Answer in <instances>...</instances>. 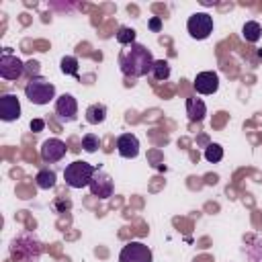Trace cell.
<instances>
[{"label": "cell", "mask_w": 262, "mask_h": 262, "mask_svg": "<svg viewBox=\"0 0 262 262\" xmlns=\"http://www.w3.org/2000/svg\"><path fill=\"white\" fill-rule=\"evenodd\" d=\"M154 61L156 59L151 51L141 43H133L119 53V68L127 78H141L149 74L154 68Z\"/></svg>", "instance_id": "obj_1"}, {"label": "cell", "mask_w": 262, "mask_h": 262, "mask_svg": "<svg viewBox=\"0 0 262 262\" xmlns=\"http://www.w3.org/2000/svg\"><path fill=\"white\" fill-rule=\"evenodd\" d=\"M41 252H43L41 242L33 235L14 237L10 244V256L14 262H37Z\"/></svg>", "instance_id": "obj_2"}, {"label": "cell", "mask_w": 262, "mask_h": 262, "mask_svg": "<svg viewBox=\"0 0 262 262\" xmlns=\"http://www.w3.org/2000/svg\"><path fill=\"white\" fill-rule=\"evenodd\" d=\"M96 170H98L96 166H92L88 162H82V160H76V162H72V164L66 166L63 180L72 188H84V186L90 184V180L96 174Z\"/></svg>", "instance_id": "obj_3"}, {"label": "cell", "mask_w": 262, "mask_h": 262, "mask_svg": "<svg viewBox=\"0 0 262 262\" xmlns=\"http://www.w3.org/2000/svg\"><path fill=\"white\" fill-rule=\"evenodd\" d=\"M25 96L33 102V104H49L53 98H55V86L53 82L41 78V76H35L27 82L25 86Z\"/></svg>", "instance_id": "obj_4"}, {"label": "cell", "mask_w": 262, "mask_h": 262, "mask_svg": "<svg viewBox=\"0 0 262 262\" xmlns=\"http://www.w3.org/2000/svg\"><path fill=\"white\" fill-rule=\"evenodd\" d=\"M186 29L192 39H207L213 33V16L209 12H194L188 16Z\"/></svg>", "instance_id": "obj_5"}, {"label": "cell", "mask_w": 262, "mask_h": 262, "mask_svg": "<svg viewBox=\"0 0 262 262\" xmlns=\"http://www.w3.org/2000/svg\"><path fill=\"white\" fill-rule=\"evenodd\" d=\"M151 250L143 242H129L119 254V262H151Z\"/></svg>", "instance_id": "obj_6"}, {"label": "cell", "mask_w": 262, "mask_h": 262, "mask_svg": "<svg viewBox=\"0 0 262 262\" xmlns=\"http://www.w3.org/2000/svg\"><path fill=\"white\" fill-rule=\"evenodd\" d=\"M23 74H25V63L12 53H2V57H0V76L8 82H14Z\"/></svg>", "instance_id": "obj_7"}, {"label": "cell", "mask_w": 262, "mask_h": 262, "mask_svg": "<svg viewBox=\"0 0 262 262\" xmlns=\"http://www.w3.org/2000/svg\"><path fill=\"white\" fill-rule=\"evenodd\" d=\"M88 188H90V192H92L94 196H98V199H108V196H113L115 184H113V178H111L106 172L96 170V174L92 176Z\"/></svg>", "instance_id": "obj_8"}, {"label": "cell", "mask_w": 262, "mask_h": 262, "mask_svg": "<svg viewBox=\"0 0 262 262\" xmlns=\"http://www.w3.org/2000/svg\"><path fill=\"white\" fill-rule=\"evenodd\" d=\"M66 151H68L66 143H63L61 139H57V137L45 139V141L41 143V158H43V162H47V164L59 162V160L66 156Z\"/></svg>", "instance_id": "obj_9"}, {"label": "cell", "mask_w": 262, "mask_h": 262, "mask_svg": "<svg viewBox=\"0 0 262 262\" xmlns=\"http://www.w3.org/2000/svg\"><path fill=\"white\" fill-rule=\"evenodd\" d=\"M20 117V100L16 94H2L0 96V119L10 123Z\"/></svg>", "instance_id": "obj_10"}, {"label": "cell", "mask_w": 262, "mask_h": 262, "mask_svg": "<svg viewBox=\"0 0 262 262\" xmlns=\"http://www.w3.org/2000/svg\"><path fill=\"white\" fill-rule=\"evenodd\" d=\"M55 113L61 121H76L78 117V102L72 94H61L55 98Z\"/></svg>", "instance_id": "obj_11"}, {"label": "cell", "mask_w": 262, "mask_h": 262, "mask_svg": "<svg viewBox=\"0 0 262 262\" xmlns=\"http://www.w3.org/2000/svg\"><path fill=\"white\" fill-rule=\"evenodd\" d=\"M199 94H215L219 90V76L215 72H201L192 82Z\"/></svg>", "instance_id": "obj_12"}, {"label": "cell", "mask_w": 262, "mask_h": 262, "mask_svg": "<svg viewBox=\"0 0 262 262\" xmlns=\"http://www.w3.org/2000/svg\"><path fill=\"white\" fill-rule=\"evenodd\" d=\"M117 151H119L121 158H127V160L137 158V154H139V139L133 133L119 135L117 137Z\"/></svg>", "instance_id": "obj_13"}, {"label": "cell", "mask_w": 262, "mask_h": 262, "mask_svg": "<svg viewBox=\"0 0 262 262\" xmlns=\"http://www.w3.org/2000/svg\"><path fill=\"white\" fill-rule=\"evenodd\" d=\"M186 115H188V119H190L192 123L203 121L205 115H207V106H205V102H203L201 98H196V96L186 98Z\"/></svg>", "instance_id": "obj_14"}, {"label": "cell", "mask_w": 262, "mask_h": 262, "mask_svg": "<svg viewBox=\"0 0 262 262\" xmlns=\"http://www.w3.org/2000/svg\"><path fill=\"white\" fill-rule=\"evenodd\" d=\"M84 117H86V121L90 123V125H98V123H102L104 119H106V106L104 104H90L88 108H86V113H84Z\"/></svg>", "instance_id": "obj_15"}, {"label": "cell", "mask_w": 262, "mask_h": 262, "mask_svg": "<svg viewBox=\"0 0 262 262\" xmlns=\"http://www.w3.org/2000/svg\"><path fill=\"white\" fill-rule=\"evenodd\" d=\"M242 37H244L248 43H256V41L262 37V27H260V23L248 20V23L242 27Z\"/></svg>", "instance_id": "obj_16"}, {"label": "cell", "mask_w": 262, "mask_h": 262, "mask_svg": "<svg viewBox=\"0 0 262 262\" xmlns=\"http://www.w3.org/2000/svg\"><path fill=\"white\" fill-rule=\"evenodd\" d=\"M35 182H37V186H39V188L49 190V188H53V186H55V172H53V170H49V168H43V170H39V172H37Z\"/></svg>", "instance_id": "obj_17"}, {"label": "cell", "mask_w": 262, "mask_h": 262, "mask_svg": "<svg viewBox=\"0 0 262 262\" xmlns=\"http://www.w3.org/2000/svg\"><path fill=\"white\" fill-rule=\"evenodd\" d=\"M59 68H61V72H63L66 76L80 78V74H78V59H76L74 55H66V57H61Z\"/></svg>", "instance_id": "obj_18"}, {"label": "cell", "mask_w": 262, "mask_h": 262, "mask_svg": "<svg viewBox=\"0 0 262 262\" xmlns=\"http://www.w3.org/2000/svg\"><path fill=\"white\" fill-rule=\"evenodd\" d=\"M151 74L156 80H168L170 78V63L166 59H156L154 61V68H151Z\"/></svg>", "instance_id": "obj_19"}, {"label": "cell", "mask_w": 262, "mask_h": 262, "mask_svg": "<svg viewBox=\"0 0 262 262\" xmlns=\"http://www.w3.org/2000/svg\"><path fill=\"white\" fill-rule=\"evenodd\" d=\"M205 160L211 162V164H217L223 160V147L219 143H209L205 147Z\"/></svg>", "instance_id": "obj_20"}, {"label": "cell", "mask_w": 262, "mask_h": 262, "mask_svg": "<svg viewBox=\"0 0 262 262\" xmlns=\"http://www.w3.org/2000/svg\"><path fill=\"white\" fill-rule=\"evenodd\" d=\"M117 41H119L121 45H125V47L133 45V43H135V31H133L131 27H119V31H117Z\"/></svg>", "instance_id": "obj_21"}, {"label": "cell", "mask_w": 262, "mask_h": 262, "mask_svg": "<svg viewBox=\"0 0 262 262\" xmlns=\"http://www.w3.org/2000/svg\"><path fill=\"white\" fill-rule=\"evenodd\" d=\"M98 143H100V139H98V135H94V133H86V135L82 137V147H84V151H88V154H94V151L98 149Z\"/></svg>", "instance_id": "obj_22"}, {"label": "cell", "mask_w": 262, "mask_h": 262, "mask_svg": "<svg viewBox=\"0 0 262 262\" xmlns=\"http://www.w3.org/2000/svg\"><path fill=\"white\" fill-rule=\"evenodd\" d=\"M25 70L31 74V78H35L37 74H39V61H35V59H31L29 63H25Z\"/></svg>", "instance_id": "obj_23"}, {"label": "cell", "mask_w": 262, "mask_h": 262, "mask_svg": "<svg viewBox=\"0 0 262 262\" xmlns=\"http://www.w3.org/2000/svg\"><path fill=\"white\" fill-rule=\"evenodd\" d=\"M43 127H45L43 119H33L31 121V131H43Z\"/></svg>", "instance_id": "obj_24"}, {"label": "cell", "mask_w": 262, "mask_h": 262, "mask_svg": "<svg viewBox=\"0 0 262 262\" xmlns=\"http://www.w3.org/2000/svg\"><path fill=\"white\" fill-rule=\"evenodd\" d=\"M149 27H151L154 31H160V27H162V20L156 16V18H151V20H149Z\"/></svg>", "instance_id": "obj_25"}]
</instances>
